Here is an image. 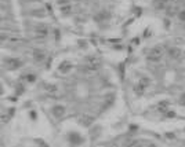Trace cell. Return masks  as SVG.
Segmentation results:
<instances>
[{
	"label": "cell",
	"instance_id": "cell-1",
	"mask_svg": "<svg viewBox=\"0 0 185 147\" xmlns=\"http://www.w3.org/2000/svg\"><path fill=\"white\" fill-rule=\"evenodd\" d=\"M111 48L64 44L3 113V138H11L7 144H101L116 138L127 112L120 58Z\"/></svg>",
	"mask_w": 185,
	"mask_h": 147
},
{
	"label": "cell",
	"instance_id": "cell-2",
	"mask_svg": "<svg viewBox=\"0 0 185 147\" xmlns=\"http://www.w3.org/2000/svg\"><path fill=\"white\" fill-rule=\"evenodd\" d=\"M127 117L173 124L185 121V37H154L120 58Z\"/></svg>",
	"mask_w": 185,
	"mask_h": 147
}]
</instances>
